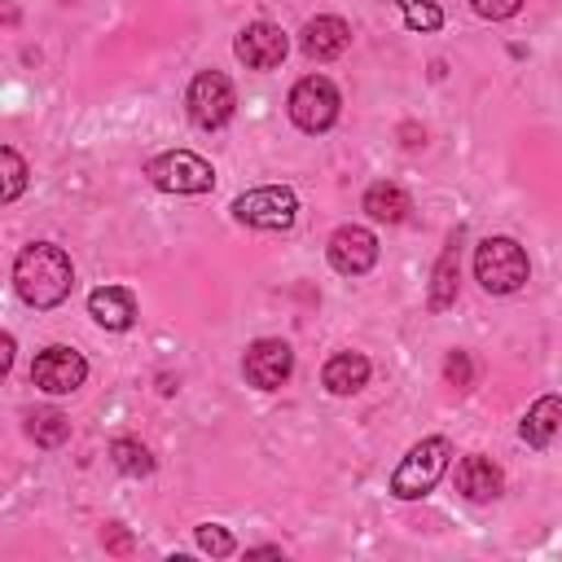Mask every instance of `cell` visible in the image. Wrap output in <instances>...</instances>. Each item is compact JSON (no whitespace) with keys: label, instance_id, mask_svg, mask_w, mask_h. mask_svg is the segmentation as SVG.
I'll return each instance as SVG.
<instances>
[{"label":"cell","instance_id":"603a6c76","mask_svg":"<svg viewBox=\"0 0 562 562\" xmlns=\"http://www.w3.org/2000/svg\"><path fill=\"white\" fill-rule=\"evenodd\" d=\"M198 549L211 553V558H233V553H237V540H233L224 527L202 522V527H198Z\"/></svg>","mask_w":562,"mask_h":562},{"label":"cell","instance_id":"9a60e30c","mask_svg":"<svg viewBox=\"0 0 562 562\" xmlns=\"http://www.w3.org/2000/svg\"><path fill=\"white\" fill-rule=\"evenodd\" d=\"M321 382H325L329 395H356V391L369 382V356H360V351H338V356H329L325 369H321Z\"/></svg>","mask_w":562,"mask_h":562},{"label":"cell","instance_id":"e0dca14e","mask_svg":"<svg viewBox=\"0 0 562 562\" xmlns=\"http://www.w3.org/2000/svg\"><path fill=\"white\" fill-rule=\"evenodd\" d=\"M558 426H562V395H540V400L522 413L518 435L527 439V448H544Z\"/></svg>","mask_w":562,"mask_h":562},{"label":"cell","instance_id":"ffe728a7","mask_svg":"<svg viewBox=\"0 0 562 562\" xmlns=\"http://www.w3.org/2000/svg\"><path fill=\"white\" fill-rule=\"evenodd\" d=\"M110 461H114L123 474H132V479H140V474H149V470H154L149 448H145V443H136V439H114V443H110Z\"/></svg>","mask_w":562,"mask_h":562},{"label":"cell","instance_id":"484cf974","mask_svg":"<svg viewBox=\"0 0 562 562\" xmlns=\"http://www.w3.org/2000/svg\"><path fill=\"white\" fill-rule=\"evenodd\" d=\"M101 544H105L110 553H132V536H127L119 522H110V527L101 531Z\"/></svg>","mask_w":562,"mask_h":562},{"label":"cell","instance_id":"4fadbf2b","mask_svg":"<svg viewBox=\"0 0 562 562\" xmlns=\"http://www.w3.org/2000/svg\"><path fill=\"white\" fill-rule=\"evenodd\" d=\"M88 316H92L101 329L123 334V329H132V321H136V294H132L127 285H97V290L88 294Z\"/></svg>","mask_w":562,"mask_h":562},{"label":"cell","instance_id":"7402d4cb","mask_svg":"<svg viewBox=\"0 0 562 562\" xmlns=\"http://www.w3.org/2000/svg\"><path fill=\"white\" fill-rule=\"evenodd\" d=\"M400 9H404L408 31H439L443 26V9L435 0H400Z\"/></svg>","mask_w":562,"mask_h":562},{"label":"cell","instance_id":"ac0fdd59","mask_svg":"<svg viewBox=\"0 0 562 562\" xmlns=\"http://www.w3.org/2000/svg\"><path fill=\"white\" fill-rule=\"evenodd\" d=\"M364 211L378 224H400L408 215V193L400 184H391V180H378V184L364 189Z\"/></svg>","mask_w":562,"mask_h":562},{"label":"cell","instance_id":"7c38bea8","mask_svg":"<svg viewBox=\"0 0 562 562\" xmlns=\"http://www.w3.org/2000/svg\"><path fill=\"white\" fill-rule=\"evenodd\" d=\"M347 44H351V26H347L342 18H334V13H321V18H312V22L299 31V48H303L312 61H334V57L347 53Z\"/></svg>","mask_w":562,"mask_h":562},{"label":"cell","instance_id":"277c9868","mask_svg":"<svg viewBox=\"0 0 562 562\" xmlns=\"http://www.w3.org/2000/svg\"><path fill=\"white\" fill-rule=\"evenodd\" d=\"M145 176L162 193H206L215 184L211 162L202 154H193V149H167V154L149 158L145 162Z\"/></svg>","mask_w":562,"mask_h":562},{"label":"cell","instance_id":"44dd1931","mask_svg":"<svg viewBox=\"0 0 562 562\" xmlns=\"http://www.w3.org/2000/svg\"><path fill=\"white\" fill-rule=\"evenodd\" d=\"M0 171H4V189H0V202H18V193L26 189V162L13 145L0 149Z\"/></svg>","mask_w":562,"mask_h":562},{"label":"cell","instance_id":"d4e9b609","mask_svg":"<svg viewBox=\"0 0 562 562\" xmlns=\"http://www.w3.org/2000/svg\"><path fill=\"white\" fill-rule=\"evenodd\" d=\"M470 9L479 18H487V22H505V18H514L522 9V0H470Z\"/></svg>","mask_w":562,"mask_h":562},{"label":"cell","instance_id":"3957f363","mask_svg":"<svg viewBox=\"0 0 562 562\" xmlns=\"http://www.w3.org/2000/svg\"><path fill=\"white\" fill-rule=\"evenodd\" d=\"M448 457H452V443H448L443 435H430V439L413 443V448L404 452V461L395 465V474H391V496H400V501H422L426 492H435V483H439L443 470H448Z\"/></svg>","mask_w":562,"mask_h":562},{"label":"cell","instance_id":"7a4b0ae2","mask_svg":"<svg viewBox=\"0 0 562 562\" xmlns=\"http://www.w3.org/2000/svg\"><path fill=\"white\" fill-rule=\"evenodd\" d=\"M474 277H479V285L487 294H514L531 277L527 250L514 237H483L474 246Z\"/></svg>","mask_w":562,"mask_h":562},{"label":"cell","instance_id":"8fae6325","mask_svg":"<svg viewBox=\"0 0 562 562\" xmlns=\"http://www.w3.org/2000/svg\"><path fill=\"white\" fill-rule=\"evenodd\" d=\"M325 255L342 277H364L378 263V237L369 228H360V224H342V228H334Z\"/></svg>","mask_w":562,"mask_h":562},{"label":"cell","instance_id":"5bb4252c","mask_svg":"<svg viewBox=\"0 0 562 562\" xmlns=\"http://www.w3.org/2000/svg\"><path fill=\"white\" fill-rule=\"evenodd\" d=\"M501 483H505V474H501V465L492 457H483V452L461 457V465H457V492L465 501H496L501 496Z\"/></svg>","mask_w":562,"mask_h":562},{"label":"cell","instance_id":"6da1fadb","mask_svg":"<svg viewBox=\"0 0 562 562\" xmlns=\"http://www.w3.org/2000/svg\"><path fill=\"white\" fill-rule=\"evenodd\" d=\"M75 285V268H70V255L53 241H31L18 250L13 259V290L26 307H57Z\"/></svg>","mask_w":562,"mask_h":562},{"label":"cell","instance_id":"4316f807","mask_svg":"<svg viewBox=\"0 0 562 562\" xmlns=\"http://www.w3.org/2000/svg\"><path fill=\"white\" fill-rule=\"evenodd\" d=\"M13 369V338L4 334V342H0V373H9Z\"/></svg>","mask_w":562,"mask_h":562},{"label":"cell","instance_id":"cb8c5ba5","mask_svg":"<svg viewBox=\"0 0 562 562\" xmlns=\"http://www.w3.org/2000/svg\"><path fill=\"white\" fill-rule=\"evenodd\" d=\"M443 378H448V386L470 391V382H474V360H470L465 351H448V360H443Z\"/></svg>","mask_w":562,"mask_h":562},{"label":"cell","instance_id":"5b68a950","mask_svg":"<svg viewBox=\"0 0 562 562\" xmlns=\"http://www.w3.org/2000/svg\"><path fill=\"white\" fill-rule=\"evenodd\" d=\"M233 215L250 228H263V233H285L294 220H299V198L294 189L285 184H263V189H250V193H237L233 198Z\"/></svg>","mask_w":562,"mask_h":562},{"label":"cell","instance_id":"d6986e66","mask_svg":"<svg viewBox=\"0 0 562 562\" xmlns=\"http://www.w3.org/2000/svg\"><path fill=\"white\" fill-rule=\"evenodd\" d=\"M26 435H31L40 448H57V443H66V435H70V417L57 413V408H40V413L26 417Z\"/></svg>","mask_w":562,"mask_h":562},{"label":"cell","instance_id":"2e32d148","mask_svg":"<svg viewBox=\"0 0 562 562\" xmlns=\"http://www.w3.org/2000/svg\"><path fill=\"white\" fill-rule=\"evenodd\" d=\"M457 255H461V228L448 237V246H443V255H439V263H435V277H430V312H443V307H452L457 303V272H461V263H457Z\"/></svg>","mask_w":562,"mask_h":562},{"label":"cell","instance_id":"8992f818","mask_svg":"<svg viewBox=\"0 0 562 562\" xmlns=\"http://www.w3.org/2000/svg\"><path fill=\"white\" fill-rule=\"evenodd\" d=\"M338 105H342V101H338V88H334L325 75H303V79L290 88V101H285L294 127H299V132H312V136L334 127Z\"/></svg>","mask_w":562,"mask_h":562},{"label":"cell","instance_id":"52a82bcc","mask_svg":"<svg viewBox=\"0 0 562 562\" xmlns=\"http://www.w3.org/2000/svg\"><path fill=\"white\" fill-rule=\"evenodd\" d=\"M184 105H189V119L202 132H215V127H224L233 119L237 92H233V83L220 70H202V75H193V83L184 92Z\"/></svg>","mask_w":562,"mask_h":562},{"label":"cell","instance_id":"9c48e42d","mask_svg":"<svg viewBox=\"0 0 562 562\" xmlns=\"http://www.w3.org/2000/svg\"><path fill=\"white\" fill-rule=\"evenodd\" d=\"M233 53L246 70H277L290 53V35L272 22H250L237 40H233Z\"/></svg>","mask_w":562,"mask_h":562},{"label":"cell","instance_id":"ba28073f","mask_svg":"<svg viewBox=\"0 0 562 562\" xmlns=\"http://www.w3.org/2000/svg\"><path fill=\"white\" fill-rule=\"evenodd\" d=\"M83 378H88V360L75 347H44L31 364V382L48 395H70L83 386Z\"/></svg>","mask_w":562,"mask_h":562},{"label":"cell","instance_id":"30bf717a","mask_svg":"<svg viewBox=\"0 0 562 562\" xmlns=\"http://www.w3.org/2000/svg\"><path fill=\"white\" fill-rule=\"evenodd\" d=\"M241 373H246L250 386L277 391V386L294 373V351H290V342H281V338H259V342H250V347H246V360H241Z\"/></svg>","mask_w":562,"mask_h":562},{"label":"cell","instance_id":"83f0119b","mask_svg":"<svg viewBox=\"0 0 562 562\" xmlns=\"http://www.w3.org/2000/svg\"><path fill=\"white\" fill-rule=\"evenodd\" d=\"M250 558H281V549L277 544H259V549H250Z\"/></svg>","mask_w":562,"mask_h":562}]
</instances>
